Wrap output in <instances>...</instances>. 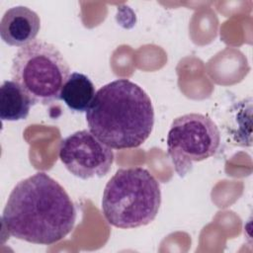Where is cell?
<instances>
[{"mask_svg":"<svg viewBox=\"0 0 253 253\" xmlns=\"http://www.w3.org/2000/svg\"><path fill=\"white\" fill-rule=\"evenodd\" d=\"M77 211L65 189L44 172L20 181L11 191L2 223L13 237L50 245L74 228Z\"/></svg>","mask_w":253,"mask_h":253,"instance_id":"6da1fadb","label":"cell"},{"mask_svg":"<svg viewBox=\"0 0 253 253\" xmlns=\"http://www.w3.org/2000/svg\"><path fill=\"white\" fill-rule=\"evenodd\" d=\"M89 130L114 149L134 148L150 135L154 110L149 96L134 82L120 78L103 87L86 111Z\"/></svg>","mask_w":253,"mask_h":253,"instance_id":"7a4b0ae2","label":"cell"},{"mask_svg":"<svg viewBox=\"0 0 253 253\" xmlns=\"http://www.w3.org/2000/svg\"><path fill=\"white\" fill-rule=\"evenodd\" d=\"M161 205L158 181L142 167L119 169L108 181L102 212L111 225L135 228L154 220Z\"/></svg>","mask_w":253,"mask_h":253,"instance_id":"3957f363","label":"cell"},{"mask_svg":"<svg viewBox=\"0 0 253 253\" xmlns=\"http://www.w3.org/2000/svg\"><path fill=\"white\" fill-rule=\"evenodd\" d=\"M69 75L70 67L62 53L44 41H34L20 47L12 60V79L27 93L33 105L58 101Z\"/></svg>","mask_w":253,"mask_h":253,"instance_id":"277c9868","label":"cell"},{"mask_svg":"<svg viewBox=\"0 0 253 253\" xmlns=\"http://www.w3.org/2000/svg\"><path fill=\"white\" fill-rule=\"evenodd\" d=\"M220 144V132L208 116L190 113L176 118L167 136V152L180 177H184L195 162L212 156Z\"/></svg>","mask_w":253,"mask_h":253,"instance_id":"5b68a950","label":"cell"},{"mask_svg":"<svg viewBox=\"0 0 253 253\" xmlns=\"http://www.w3.org/2000/svg\"><path fill=\"white\" fill-rule=\"evenodd\" d=\"M59 158L72 175L87 180L108 174L114 162V152L90 130L82 129L61 141Z\"/></svg>","mask_w":253,"mask_h":253,"instance_id":"8992f818","label":"cell"},{"mask_svg":"<svg viewBox=\"0 0 253 253\" xmlns=\"http://www.w3.org/2000/svg\"><path fill=\"white\" fill-rule=\"evenodd\" d=\"M41 29L39 15L26 6L8 9L0 22V36L11 46H24L33 42Z\"/></svg>","mask_w":253,"mask_h":253,"instance_id":"52a82bcc","label":"cell"},{"mask_svg":"<svg viewBox=\"0 0 253 253\" xmlns=\"http://www.w3.org/2000/svg\"><path fill=\"white\" fill-rule=\"evenodd\" d=\"M33 102L21 86L6 80L0 87V118L2 121L17 122L27 119Z\"/></svg>","mask_w":253,"mask_h":253,"instance_id":"ba28073f","label":"cell"},{"mask_svg":"<svg viewBox=\"0 0 253 253\" xmlns=\"http://www.w3.org/2000/svg\"><path fill=\"white\" fill-rule=\"evenodd\" d=\"M96 91L91 79L79 72H73L65 82L61 93L60 100L74 112L86 113L89 109Z\"/></svg>","mask_w":253,"mask_h":253,"instance_id":"9c48e42d","label":"cell"}]
</instances>
